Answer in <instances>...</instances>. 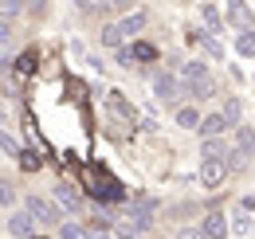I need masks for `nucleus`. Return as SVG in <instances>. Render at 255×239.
Wrapping results in <instances>:
<instances>
[{"mask_svg":"<svg viewBox=\"0 0 255 239\" xmlns=\"http://www.w3.org/2000/svg\"><path fill=\"white\" fill-rule=\"evenodd\" d=\"M181 79H185V90H189L192 98H212L216 94V83H212V75H208V67L200 59L185 63V71H181Z\"/></svg>","mask_w":255,"mask_h":239,"instance_id":"obj_1","label":"nucleus"},{"mask_svg":"<svg viewBox=\"0 0 255 239\" xmlns=\"http://www.w3.org/2000/svg\"><path fill=\"white\" fill-rule=\"evenodd\" d=\"M83 184L95 192L98 200H122V184L114 177H106L102 169H83Z\"/></svg>","mask_w":255,"mask_h":239,"instance_id":"obj_2","label":"nucleus"},{"mask_svg":"<svg viewBox=\"0 0 255 239\" xmlns=\"http://www.w3.org/2000/svg\"><path fill=\"white\" fill-rule=\"evenodd\" d=\"M149 224H153V212H141V208H129L126 220H118L114 224V232L122 239H137L141 232H149Z\"/></svg>","mask_w":255,"mask_h":239,"instance_id":"obj_3","label":"nucleus"},{"mask_svg":"<svg viewBox=\"0 0 255 239\" xmlns=\"http://www.w3.org/2000/svg\"><path fill=\"white\" fill-rule=\"evenodd\" d=\"M153 94H157L161 102H177V98H181V83H177V75L157 71V75H153Z\"/></svg>","mask_w":255,"mask_h":239,"instance_id":"obj_4","label":"nucleus"},{"mask_svg":"<svg viewBox=\"0 0 255 239\" xmlns=\"http://www.w3.org/2000/svg\"><path fill=\"white\" fill-rule=\"evenodd\" d=\"M224 173H228V161H204V165H200V184H204V188H220Z\"/></svg>","mask_w":255,"mask_h":239,"instance_id":"obj_5","label":"nucleus"},{"mask_svg":"<svg viewBox=\"0 0 255 239\" xmlns=\"http://www.w3.org/2000/svg\"><path fill=\"white\" fill-rule=\"evenodd\" d=\"M228 153H232V145L224 141V133L220 137H204V145H200V157H204V161H228Z\"/></svg>","mask_w":255,"mask_h":239,"instance_id":"obj_6","label":"nucleus"},{"mask_svg":"<svg viewBox=\"0 0 255 239\" xmlns=\"http://www.w3.org/2000/svg\"><path fill=\"white\" fill-rule=\"evenodd\" d=\"M106 106H110V114L122 121V125H133L137 114H133V106H126V98H122V94H110V98H106Z\"/></svg>","mask_w":255,"mask_h":239,"instance_id":"obj_7","label":"nucleus"},{"mask_svg":"<svg viewBox=\"0 0 255 239\" xmlns=\"http://www.w3.org/2000/svg\"><path fill=\"white\" fill-rule=\"evenodd\" d=\"M224 129H232V125L224 121V114H208V118H200V125H196L200 137H220Z\"/></svg>","mask_w":255,"mask_h":239,"instance_id":"obj_8","label":"nucleus"},{"mask_svg":"<svg viewBox=\"0 0 255 239\" xmlns=\"http://www.w3.org/2000/svg\"><path fill=\"white\" fill-rule=\"evenodd\" d=\"M28 216L39 220V224H55V208L47 200H39V196H28Z\"/></svg>","mask_w":255,"mask_h":239,"instance_id":"obj_9","label":"nucleus"},{"mask_svg":"<svg viewBox=\"0 0 255 239\" xmlns=\"http://www.w3.org/2000/svg\"><path fill=\"white\" fill-rule=\"evenodd\" d=\"M200 232H204V239H224L228 236V220H224L220 212H212V216L200 224Z\"/></svg>","mask_w":255,"mask_h":239,"instance_id":"obj_10","label":"nucleus"},{"mask_svg":"<svg viewBox=\"0 0 255 239\" xmlns=\"http://www.w3.org/2000/svg\"><path fill=\"white\" fill-rule=\"evenodd\" d=\"M55 200H59V208H67V212H79V208H83V196H79L71 184H59V188H55Z\"/></svg>","mask_w":255,"mask_h":239,"instance_id":"obj_11","label":"nucleus"},{"mask_svg":"<svg viewBox=\"0 0 255 239\" xmlns=\"http://www.w3.org/2000/svg\"><path fill=\"white\" fill-rule=\"evenodd\" d=\"M8 232L16 239H32V216H28V212H16V216L8 220Z\"/></svg>","mask_w":255,"mask_h":239,"instance_id":"obj_12","label":"nucleus"},{"mask_svg":"<svg viewBox=\"0 0 255 239\" xmlns=\"http://www.w3.org/2000/svg\"><path fill=\"white\" fill-rule=\"evenodd\" d=\"M189 43H196V47H204L208 55H224V47L212 39V31H189Z\"/></svg>","mask_w":255,"mask_h":239,"instance_id":"obj_13","label":"nucleus"},{"mask_svg":"<svg viewBox=\"0 0 255 239\" xmlns=\"http://www.w3.org/2000/svg\"><path fill=\"white\" fill-rule=\"evenodd\" d=\"M232 8H228V20L232 24H240V28H252V12H248V4L244 0H228Z\"/></svg>","mask_w":255,"mask_h":239,"instance_id":"obj_14","label":"nucleus"},{"mask_svg":"<svg viewBox=\"0 0 255 239\" xmlns=\"http://www.w3.org/2000/svg\"><path fill=\"white\" fill-rule=\"evenodd\" d=\"M122 39H126V35H122V28H118V24H106V28H102V35H98V43H102V47H122Z\"/></svg>","mask_w":255,"mask_h":239,"instance_id":"obj_15","label":"nucleus"},{"mask_svg":"<svg viewBox=\"0 0 255 239\" xmlns=\"http://www.w3.org/2000/svg\"><path fill=\"white\" fill-rule=\"evenodd\" d=\"M118 28H122V35H137V31L145 28V12H133L126 20H118Z\"/></svg>","mask_w":255,"mask_h":239,"instance_id":"obj_16","label":"nucleus"},{"mask_svg":"<svg viewBox=\"0 0 255 239\" xmlns=\"http://www.w3.org/2000/svg\"><path fill=\"white\" fill-rule=\"evenodd\" d=\"M236 51H240V55H255V28H240Z\"/></svg>","mask_w":255,"mask_h":239,"instance_id":"obj_17","label":"nucleus"},{"mask_svg":"<svg viewBox=\"0 0 255 239\" xmlns=\"http://www.w3.org/2000/svg\"><path fill=\"white\" fill-rule=\"evenodd\" d=\"M177 121H181L185 129H196V125H200V110H196V106H181V110H177Z\"/></svg>","mask_w":255,"mask_h":239,"instance_id":"obj_18","label":"nucleus"},{"mask_svg":"<svg viewBox=\"0 0 255 239\" xmlns=\"http://www.w3.org/2000/svg\"><path fill=\"white\" fill-rule=\"evenodd\" d=\"M220 114H224V121H228V125H236V121H240V114H244V106H240V98H228Z\"/></svg>","mask_w":255,"mask_h":239,"instance_id":"obj_19","label":"nucleus"},{"mask_svg":"<svg viewBox=\"0 0 255 239\" xmlns=\"http://www.w3.org/2000/svg\"><path fill=\"white\" fill-rule=\"evenodd\" d=\"M32 71H35V51H24L16 59V75H32Z\"/></svg>","mask_w":255,"mask_h":239,"instance_id":"obj_20","label":"nucleus"},{"mask_svg":"<svg viewBox=\"0 0 255 239\" xmlns=\"http://www.w3.org/2000/svg\"><path fill=\"white\" fill-rule=\"evenodd\" d=\"M200 12H204V24L212 31H220V12H216V4H200Z\"/></svg>","mask_w":255,"mask_h":239,"instance_id":"obj_21","label":"nucleus"},{"mask_svg":"<svg viewBox=\"0 0 255 239\" xmlns=\"http://www.w3.org/2000/svg\"><path fill=\"white\" fill-rule=\"evenodd\" d=\"M59 236L63 239H91V232H83L79 224H59Z\"/></svg>","mask_w":255,"mask_h":239,"instance_id":"obj_22","label":"nucleus"},{"mask_svg":"<svg viewBox=\"0 0 255 239\" xmlns=\"http://www.w3.org/2000/svg\"><path fill=\"white\" fill-rule=\"evenodd\" d=\"M28 0H0V20H8V16H16L20 8H24Z\"/></svg>","mask_w":255,"mask_h":239,"instance_id":"obj_23","label":"nucleus"},{"mask_svg":"<svg viewBox=\"0 0 255 239\" xmlns=\"http://www.w3.org/2000/svg\"><path fill=\"white\" fill-rule=\"evenodd\" d=\"M12 200H16V188H12V180L0 177V208H8Z\"/></svg>","mask_w":255,"mask_h":239,"instance_id":"obj_24","label":"nucleus"},{"mask_svg":"<svg viewBox=\"0 0 255 239\" xmlns=\"http://www.w3.org/2000/svg\"><path fill=\"white\" fill-rule=\"evenodd\" d=\"M252 141H255V129H240V133H236V149L252 153Z\"/></svg>","mask_w":255,"mask_h":239,"instance_id":"obj_25","label":"nucleus"},{"mask_svg":"<svg viewBox=\"0 0 255 239\" xmlns=\"http://www.w3.org/2000/svg\"><path fill=\"white\" fill-rule=\"evenodd\" d=\"M133 59H157V51H153L149 43H137V47H133Z\"/></svg>","mask_w":255,"mask_h":239,"instance_id":"obj_26","label":"nucleus"},{"mask_svg":"<svg viewBox=\"0 0 255 239\" xmlns=\"http://www.w3.org/2000/svg\"><path fill=\"white\" fill-rule=\"evenodd\" d=\"M129 4H133V0H102V8H106V12H126Z\"/></svg>","mask_w":255,"mask_h":239,"instance_id":"obj_27","label":"nucleus"},{"mask_svg":"<svg viewBox=\"0 0 255 239\" xmlns=\"http://www.w3.org/2000/svg\"><path fill=\"white\" fill-rule=\"evenodd\" d=\"M20 165H24V169H39L43 161H39V153H20Z\"/></svg>","mask_w":255,"mask_h":239,"instance_id":"obj_28","label":"nucleus"},{"mask_svg":"<svg viewBox=\"0 0 255 239\" xmlns=\"http://www.w3.org/2000/svg\"><path fill=\"white\" fill-rule=\"evenodd\" d=\"M8 43H12V24L0 20V47H8Z\"/></svg>","mask_w":255,"mask_h":239,"instance_id":"obj_29","label":"nucleus"},{"mask_svg":"<svg viewBox=\"0 0 255 239\" xmlns=\"http://www.w3.org/2000/svg\"><path fill=\"white\" fill-rule=\"evenodd\" d=\"M118 63H122V67H133V47H118Z\"/></svg>","mask_w":255,"mask_h":239,"instance_id":"obj_30","label":"nucleus"},{"mask_svg":"<svg viewBox=\"0 0 255 239\" xmlns=\"http://www.w3.org/2000/svg\"><path fill=\"white\" fill-rule=\"evenodd\" d=\"M232 228H236V232H248V228H252V220H248V208L236 216V224H232Z\"/></svg>","mask_w":255,"mask_h":239,"instance_id":"obj_31","label":"nucleus"},{"mask_svg":"<svg viewBox=\"0 0 255 239\" xmlns=\"http://www.w3.org/2000/svg\"><path fill=\"white\" fill-rule=\"evenodd\" d=\"M181 239H204V232H200V228H185V232H181Z\"/></svg>","mask_w":255,"mask_h":239,"instance_id":"obj_32","label":"nucleus"},{"mask_svg":"<svg viewBox=\"0 0 255 239\" xmlns=\"http://www.w3.org/2000/svg\"><path fill=\"white\" fill-rule=\"evenodd\" d=\"M0 145H4V149H8V153H16V141H12V137H8L4 129H0Z\"/></svg>","mask_w":255,"mask_h":239,"instance_id":"obj_33","label":"nucleus"},{"mask_svg":"<svg viewBox=\"0 0 255 239\" xmlns=\"http://www.w3.org/2000/svg\"><path fill=\"white\" fill-rule=\"evenodd\" d=\"M43 4H47V0H28V8H32V12H39Z\"/></svg>","mask_w":255,"mask_h":239,"instance_id":"obj_34","label":"nucleus"},{"mask_svg":"<svg viewBox=\"0 0 255 239\" xmlns=\"http://www.w3.org/2000/svg\"><path fill=\"white\" fill-rule=\"evenodd\" d=\"M8 67H12V63L4 59V55H0V75H4V71H8Z\"/></svg>","mask_w":255,"mask_h":239,"instance_id":"obj_35","label":"nucleus"},{"mask_svg":"<svg viewBox=\"0 0 255 239\" xmlns=\"http://www.w3.org/2000/svg\"><path fill=\"white\" fill-rule=\"evenodd\" d=\"M91 239H106V232H102V228H98V232H91Z\"/></svg>","mask_w":255,"mask_h":239,"instance_id":"obj_36","label":"nucleus"},{"mask_svg":"<svg viewBox=\"0 0 255 239\" xmlns=\"http://www.w3.org/2000/svg\"><path fill=\"white\" fill-rule=\"evenodd\" d=\"M75 4H79V8H91V4H95V0H75Z\"/></svg>","mask_w":255,"mask_h":239,"instance_id":"obj_37","label":"nucleus"},{"mask_svg":"<svg viewBox=\"0 0 255 239\" xmlns=\"http://www.w3.org/2000/svg\"><path fill=\"white\" fill-rule=\"evenodd\" d=\"M252 157H255V141H252Z\"/></svg>","mask_w":255,"mask_h":239,"instance_id":"obj_38","label":"nucleus"},{"mask_svg":"<svg viewBox=\"0 0 255 239\" xmlns=\"http://www.w3.org/2000/svg\"><path fill=\"white\" fill-rule=\"evenodd\" d=\"M0 125H4V114H0Z\"/></svg>","mask_w":255,"mask_h":239,"instance_id":"obj_39","label":"nucleus"},{"mask_svg":"<svg viewBox=\"0 0 255 239\" xmlns=\"http://www.w3.org/2000/svg\"><path fill=\"white\" fill-rule=\"evenodd\" d=\"M32 239H35V236H32ZM39 239H43V236H39Z\"/></svg>","mask_w":255,"mask_h":239,"instance_id":"obj_40","label":"nucleus"}]
</instances>
